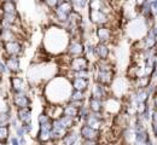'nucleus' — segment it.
Segmentation results:
<instances>
[{
	"label": "nucleus",
	"mask_w": 157,
	"mask_h": 145,
	"mask_svg": "<svg viewBox=\"0 0 157 145\" xmlns=\"http://www.w3.org/2000/svg\"><path fill=\"white\" fill-rule=\"evenodd\" d=\"M86 103L88 105L91 113H104V101L90 96Z\"/></svg>",
	"instance_id": "nucleus-21"
},
{
	"label": "nucleus",
	"mask_w": 157,
	"mask_h": 145,
	"mask_svg": "<svg viewBox=\"0 0 157 145\" xmlns=\"http://www.w3.org/2000/svg\"><path fill=\"white\" fill-rule=\"evenodd\" d=\"M87 101V94L83 91H78V90H73L69 97L68 102H86Z\"/></svg>",
	"instance_id": "nucleus-24"
},
{
	"label": "nucleus",
	"mask_w": 157,
	"mask_h": 145,
	"mask_svg": "<svg viewBox=\"0 0 157 145\" xmlns=\"http://www.w3.org/2000/svg\"><path fill=\"white\" fill-rule=\"evenodd\" d=\"M110 17L109 15L104 13L100 10H88V20L93 25H105L110 24Z\"/></svg>",
	"instance_id": "nucleus-10"
},
{
	"label": "nucleus",
	"mask_w": 157,
	"mask_h": 145,
	"mask_svg": "<svg viewBox=\"0 0 157 145\" xmlns=\"http://www.w3.org/2000/svg\"><path fill=\"white\" fill-rule=\"evenodd\" d=\"M65 0H44V6H46L48 10L53 11L59 4H62Z\"/></svg>",
	"instance_id": "nucleus-28"
},
{
	"label": "nucleus",
	"mask_w": 157,
	"mask_h": 145,
	"mask_svg": "<svg viewBox=\"0 0 157 145\" xmlns=\"http://www.w3.org/2000/svg\"><path fill=\"white\" fill-rule=\"evenodd\" d=\"M13 1H16V0H13Z\"/></svg>",
	"instance_id": "nucleus-37"
},
{
	"label": "nucleus",
	"mask_w": 157,
	"mask_h": 145,
	"mask_svg": "<svg viewBox=\"0 0 157 145\" xmlns=\"http://www.w3.org/2000/svg\"><path fill=\"white\" fill-rule=\"evenodd\" d=\"M32 116H33V110H32V108H21V109H16V115H15V117H16L22 124L32 122Z\"/></svg>",
	"instance_id": "nucleus-18"
},
{
	"label": "nucleus",
	"mask_w": 157,
	"mask_h": 145,
	"mask_svg": "<svg viewBox=\"0 0 157 145\" xmlns=\"http://www.w3.org/2000/svg\"><path fill=\"white\" fill-rule=\"evenodd\" d=\"M11 127L10 126H0V142H6L10 137Z\"/></svg>",
	"instance_id": "nucleus-27"
},
{
	"label": "nucleus",
	"mask_w": 157,
	"mask_h": 145,
	"mask_svg": "<svg viewBox=\"0 0 157 145\" xmlns=\"http://www.w3.org/2000/svg\"><path fill=\"white\" fill-rule=\"evenodd\" d=\"M11 103L16 109L21 108H30L32 106V98L28 92H20V93H11Z\"/></svg>",
	"instance_id": "nucleus-9"
},
{
	"label": "nucleus",
	"mask_w": 157,
	"mask_h": 145,
	"mask_svg": "<svg viewBox=\"0 0 157 145\" xmlns=\"http://www.w3.org/2000/svg\"><path fill=\"white\" fill-rule=\"evenodd\" d=\"M122 110V103L115 96H110L104 101V114L106 116L111 115H117L118 113Z\"/></svg>",
	"instance_id": "nucleus-6"
},
{
	"label": "nucleus",
	"mask_w": 157,
	"mask_h": 145,
	"mask_svg": "<svg viewBox=\"0 0 157 145\" xmlns=\"http://www.w3.org/2000/svg\"><path fill=\"white\" fill-rule=\"evenodd\" d=\"M147 0H134V6H136V9H139L140 6H143L145 2H146Z\"/></svg>",
	"instance_id": "nucleus-31"
},
{
	"label": "nucleus",
	"mask_w": 157,
	"mask_h": 145,
	"mask_svg": "<svg viewBox=\"0 0 157 145\" xmlns=\"http://www.w3.org/2000/svg\"><path fill=\"white\" fill-rule=\"evenodd\" d=\"M2 1H5V0H0V2H2Z\"/></svg>",
	"instance_id": "nucleus-36"
},
{
	"label": "nucleus",
	"mask_w": 157,
	"mask_h": 145,
	"mask_svg": "<svg viewBox=\"0 0 157 145\" xmlns=\"http://www.w3.org/2000/svg\"><path fill=\"white\" fill-rule=\"evenodd\" d=\"M151 131H152V134L157 138V124L156 122H151Z\"/></svg>",
	"instance_id": "nucleus-33"
},
{
	"label": "nucleus",
	"mask_w": 157,
	"mask_h": 145,
	"mask_svg": "<svg viewBox=\"0 0 157 145\" xmlns=\"http://www.w3.org/2000/svg\"><path fill=\"white\" fill-rule=\"evenodd\" d=\"M20 40V34L17 33V30L15 29V27L12 28H5V27H0V42H10Z\"/></svg>",
	"instance_id": "nucleus-14"
},
{
	"label": "nucleus",
	"mask_w": 157,
	"mask_h": 145,
	"mask_svg": "<svg viewBox=\"0 0 157 145\" xmlns=\"http://www.w3.org/2000/svg\"><path fill=\"white\" fill-rule=\"evenodd\" d=\"M83 23V18L81 16V12L76 11V10H73L69 15H68V18L67 22L64 24H68V25H74V27H80L81 24ZM63 24V25H64Z\"/></svg>",
	"instance_id": "nucleus-22"
},
{
	"label": "nucleus",
	"mask_w": 157,
	"mask_h": 145,
	"mask_svg": "<svg viewBox=\"0 0 157 145\" xmlns=\"http://www.w3.org/2000/svg\"><path fill=\"white\" fill-rule=\"evenodd\" d=\"M78 132H80L82 140H99L101 137V131L94 129L86 124H81Z\"/></svg>",
	"instance_id": "nucleus-12"
},
{
	"label": "nucleus",
	"mask_w": 157,
	"mask_h": 145,
	"mask_svg": "<svg viewBox=\"0 0 157 145\" xmlns=\"http://www.w3.org/2000/svg\"><path fill=\"white\" fill-rule=\"evenodd\" d=\"M94 50H96L97 59H110L111 48H110L109 44H105V42H97V44L94 45Z\"/></svg>",
	"instance_id": "nucleus-17"
},
{
	"label": "nucleus",
	"mask_w": 157,
	"mask_h": 145,
	"mask_svg": "<svg viewBox=\"0 0 157 145\" xmlns=\"http://www.w3.org/2000/svg\"><path fill=\"white\" fill-rule=\"evenodd\" d=\"M0 7H1V11L4 13H11V15H17L18 13L17 2L13 1V0H5V1L0 2Z\"/></svg>",
	"instance_id": "nucleus-23"
},
{
	"label": "nucleus",
	"mask_w": 157,
	"mask_h": 145,
	"mask_svg": "<svg viewBox=\"0 0 157 145\" xmlns=\"http://www.w3.org/2000/svg\"><path fill=\"white\" fill-rule=\"evenodd\" d=\"M6 74H10V73H9V69H7V67H6V63H5V61H0V76L2 78V76H5Z\"/></svg>",
	"instance_id": "nucleus-29"
},
{
	"label": "nucleus",
	"mask_w": 157,
	"mask_h": 145,
	"mask_svg": "<svg viewBox=\"0 0 157 145\" xmlns=\"http://www.w3.org/2000/svg\"><path fill=\"white\" fill-rule=\"evenodd\" d=\"M94 35H96L98 42L110 44L114 40V29L110 27V24L97 25L94 29Z\"/></svg>",
	"instance_id": "nucleus-5"
},
{
	"label": "nucleus",
	"mask_w": 157,
	"mask_h": 145,
	"mask_svg": "<svg viewBox=\"0 0 157 145\" xmlns=\"http://www.w3.org/2000/svg\"><path fill=\"white\" fill-rule=\"evenodd\" d=\"M5 63L11 75H18L21 73V57L17 56H6Z\"/></svg>",
	"instance_id": "nucleus-15"
},
{
	"label": "nucleus",
	"mask_w": 157,
	"mask_h": 145,
	"mask_svg": "<svg viewBox=\"0 0 157 145\" xmlns=\"http://www.w3.org/2000/svg\"><path fill=\"white\" fill-rule=\"evenodd\" d=\"M90 96L101 99V101H105L108 97L111 96V90L109 86L101 85L99 82H93V85L90 87Z\"/></svg>",
	"instance_id": "nucleus-8"
},
{
	"label": "nucleus",
	"mask_w": 157,
	"mask_h": 145,
	"mask_svg": "<svg viewBox=\"0 0 157 145\" xmlns=\"http://www.w3.org/2000/svg\"><path fill=\"white\" fill-rule=\"evenodd\" d=\"M2 45V51H4V56H17L21 57L24 53V45L21 40L10 42H4Z\"/></svg>",
	"instance_id": "nucleus-4"
},
{
	"label": "nucleus",
	"mask_w": 157,
	"mask_h": 145,
	"mask_svg": "<svg viewBox=\"0 0 157 145\" xmlns=\"http://www.w3.org/2000/svg\"><path fill=\"white\" fill-rule=\"evenodd\" d=\"M70 57H78V56H83L85 55V42L83 40L78 38H70V41L68 44L67 51Z\"/></svg>",
	"instance_id": "nucleus-7"
},
{
	"label": "nucleus",
	"mask_w": 157,
	"mask_h": 145,
	"mask_svg": "<svg viewBox=\"0 0 157 145\" xmlns=\"http://www.w3.org/2000/svg\"><path fill=\"white\" fill-rule=\"evenodd\" d=\"M10 90L11 93H20V92H28V85L23 78L20 75H11L9 78Z\"/></svg>",
	"instance_id": "nucleus-13"
},
{
	"label": "nucleus",
	"mask_w": 157,
	"mask_h": 145,
	"mask_svg": "<svg viewBox=\"0 0 157 145\" xmlns=\"http://www.w3.org/2000/svg\"><path fill=\"white\" fill-rule=\"evenodd\" d=\"M44 110L50 115V117L52 120L59 119L60 116L64 115V105L63 104H52L48 103L47 106L44 108Z\"/></svg>",
	"instance_id": "nucleus-16"
},
{
	"label": "nucleus",
	"mask_w": 157,
	"mask_h": 145,
	"mask_svg": "<svg viewBox=\"0 0 157 145\" xmlns=\"http://www.w3.org/2000/svg\"><path fill=\"white\" fill-rule=\"evenodd\" d=\"M85 69H91V62L85 56L71 57L68 64L69 71H78V70H85Z\"/></svg>",
	"instance_id": "nucleus-11"
},
{
	"label": "nucleus",
	"mask_w": 157,
	"mask_h": 145,
	"mask_svg": "<svg viewBox=\"0 0 157 145\" xmlns=\"http://www.w3.org/2000/svg\"><path fill=\"white\" fill-rule=\"evenodd\" d=\"M73 91L70 80L65 76L52 78L45 87V96L48 103L65 104L68 103L70 93Z\"/></svg>",
	"instance_id": "nucleus-2"
},
{
	"label": "nucleus",
	"mask_w": 157,
	"mask_h": 145,
	"mask_svg": "<svg viewBox=\"0 0 157 145\" xmlns=\"http://www.w3.org/2000/svg\"><path fill=\"white\" fill-rule=\"evenodd\" d=\"M151 99H152V101H151V105H152V108H154V109H157V93L155 94V96H152V97H151Z\"/></svg>",
	"instance_id": "nucleus-34"
},
{
	"label": "nucleus",
	"mask_w": 157,
	"mask_h": 145,
	"mask_svg": "<svg viewBox=\"0 0 157 145\" xmlns=\"http://www.w3.org/2000/svg\"><path fill=\"white\" fill-rule=\"evenodd\" d=\"M63 105H64V115L70 116V117H74V119L78 120V106L74 105L73 103H70V102L63 104Z\"/></svg>",
	"instance_id": "nucleus-25"
},
{
	"label": "nucleus",
	"mask_w": 157,
	"mask_h": 145,
	"mask_svg": "<svg viewBox=\"0 0 157 145\" xmlns=\"http://www.w3.org/2000/svg\"><path fill=\"white\" fill-rule=\"evenodd\" d=\"M23 128H24V131H25V133L27 134H29V133H32V131H33V122H28V124H23Z\"/></svg>",
	"instance_id": "nucleus-30"
},
{
	"label": "nucleus",
	"mask_w": 157,
	"mask_h": 145,
	"mask_svg": "<svg viewBox=\"0 0 157 145\" xmlns=\"http://www.w3.org/2000/svg\"><path fill=\"white\" fill-rule=\"evenodd\" d=\"M70 1H71V4H73L74 10L81 12L82 10H85L86 7H88V1H90V0H70Z\"/></svg>",
	"instance_id": "nucleus-26"
},
{
	"label": "nucleus",
	"mask_w": 157,
	"mask_h": 145,
	"mask_svg": "<svg viewBox=\"0 0 157 145\" xmlns=\"http://www.w3.org/2000/svg\"><path fill=\"white\" fill-rule=\"evenodd\" d=\"M115 76H116V70H96L92 69V78L94 80V82H99L101 85L109 86L111 87L113 83L115 81Z\"/></svg>",
	"instance_id": "nucleus-3"
},
{
	"label": "nucleus",
	"mask_w": 157,
	"mask_h": 145,
	"mask_svg": "<svg viewBox=\"0 0 157 145\" xmlns=\"http://www.w3.org/2000/svg\"><path fill=\"white\" fill-rule=\"evenodd\" d=\"M149 1H151V2H152V1H157V0H149Z\"/></svg>",
	"instance_id": "nucleus-35"
},
{
	"label": "nucleus",
	"mask_w": 157,
	"mask_h": 145,
	"mask_svg": "<svg viewBox=\"0 0 157 145\" xmlns=\"http://www.w3.org/2000/svg\"><path fill=\"white\" fill-rule=\"evenodd\" d=\"M73 90H78V91H83L87 92V90H90L91 87V81L90 79H82V78H71L69 79Z\"/></svg>",
	"instance_id": "nucleus-19"
},
{
	"label": "nucleus",
	"mask_w": 157,
	"mask_h": 145,
	"mask_svg": "<svg viewBox=\"0 0 157 145\" xmlns=\"http://www.w3.org/2000/svg\"><path fill=\"white\" fill-rule=\"evenodd\" d=\"M151 122L157 124V109H154V108H152V113H151Z\"/></svg>",
	"instance_id": "nucleus-32"
},
{
	"label": "nucleus",
	"mask_w": 157,
	"mask_h": 145,
	"mask_svg": "<svg viewBox=\"0 0 157 145\" xmlns=\"http://www.w3.org/2000/svg\"><path fill=\"white\" fill-rule=\"evenodd\" d=\"M70 41V35L59 24H53L48 27L44 35V46L45 50L52 55L65 53L68 44Z\"/></svg>",
	"instance_id": "nucleus-1"
},
{
	"label": "nucleus",
	"mask_w": 157,
	"mask_h": 145,
	"mask_svg": "<svg viewBox=\"0 0 157 145\" xmlns=\"http://www.w3.org/2000/svg\"><path fill=\"white\" fill-rule=\"evenodd\" d=\"M80 138H81L80 132L76 131L75 128H71L67 132V134L63 137V139L60 142L63 143V145H76Z\"/></svg>",
	"instance_id": "nucleus-20"
}]
</instances>
